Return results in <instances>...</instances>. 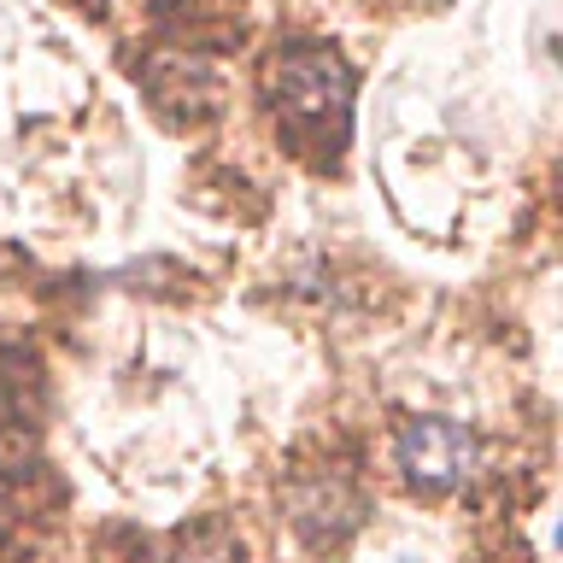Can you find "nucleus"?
I'll use <instances>...</instances> for the list:
<instances>
[{
  "label": "nucleus",
  "instance_id": "nucleus-1",
  "mask_svg": "<svg viewBox=\"0 0 563 563\" xmlns=\"http://www.w3.org/2000/svg\"><path fill=\"white\" fill-rule=\"evenodd\" d=\"M271 100L282 123L306 141H341L352 118V70L334 47L299 42L288 53H276L271 65Z\"/></svg>",
  "mask_w": 563,
  "mask_h": 563
},
{
  "label": "nucleus",
  "instance_id": "nucleus-2",
  "mask_svg": "<svg viewBox=\"0 0 563 563\" xmlns=\"http://www.w3.org/2000/svg\"><path fill=\"white\" fill-rule=\"evenodd\" d=\"M394 464L422 493H452L482 470V440L457 417H411L394 440Z\"/></svg>",
  "mask_w": 563,
  "mask_h": 563
}]
</instances>
